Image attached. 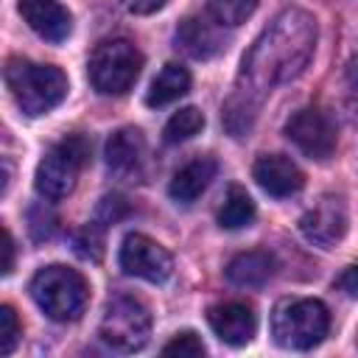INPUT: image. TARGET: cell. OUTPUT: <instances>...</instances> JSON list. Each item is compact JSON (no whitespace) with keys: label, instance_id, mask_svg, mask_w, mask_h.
<instances>
[{"label":"cell","instance_id":"6da1fadb","mask_svg":"<svg viewBox=\"0 0 358 358\" xmlns=\"http://www.w3.org/2000/svg\"><path fill=\"white\" fill-rule=\"evenodd\" d=\"M316 50V20L302 8L280 11L243 56L235 90L221 106V123L232 137H246L266 95L294 81Z\"/></svg>","mask_w":358,"mask_h":358},{"label":"cell","instance_id":"7a4b0ae2","mask_svg":"<svg viewBox=\"0 0 358 358\" xmlns=\"http://www.w3.org/2000/svg\"><path fill=\"white\" fill-rule=\"evenodd\" d=\"M6 87L28 117L48 115L67 95V76L56 64H39L22 56H11L3 70Z\"/></svg>","mask_w":358,"mask_h":358},{"label":"cell","instance_id":"3957f363","mask_svg":"<svg viewBox=\"0 0 358 358\" xmlns=\"http://www.w3.org/2000/svg\"><path fill=\"white\" fill-rule=\"evenodd\" d=\"M31 299L36 302V308L53 319V322H76L90 299V288L87 280L67 266H45L31 277Z\"/></svg>","mask_w":358,"mask_h":358},{"label":"cell","instance_id":"277c9868","mask_svg":"<svg viewBox=\"0 0 358 358\" xmlns=\"http://www.w3.org/2000/svg\"><path fill=\"white\" fill-rule=\"evenodd\" d=\"M330 330V310L319 299L291 296L271 310V336L282 350H313Z\"/></svg>","mask_w":358,"mask_h":358},{"label":"cell","instance_id":"5b68a950","mask_svg":"<svg viewBox=\"0 0 358 358\" xmlns=\"http://www.w3.org/2000/svg\"><path fill=\"white\" fill-rule=\"evenodd\" d=\"M143 70V53L131 39L112 36L101 39L90 59H87V76L90 84L101 95H126Z\"/></svg>","mask_w":358,"mask_h":358},{"label":"cell","instance_id":"8992f818","mask_svg":"<svg viewBox=\"0 0 358 358\" xmlns=\"http://www.w3.org/2000/svg\"><path fill=\"white\" fill-rule=\"evenodd\" d=\"M87 159H90V143L84 134L62 137L59 143H53L45 151V157L36 165V179H34L36 193L50 199V201L70 196Z\"/></svg>","mask_w":358,"mask_h":358},{"label":"cell","instance_id":"52a82bcc","mask_svg":"<svg viewBox=\"0 0 358 358\" xmlns=\"http://www.w3.org/2000/svg\"><path fill=\"white\" fill-rule=\"evenodd\" d=\"M98 333L112 350L137 352L151 338V313L137 296L117 294L106 302Z\"/></svg>","mask_w":358,"mask_h":358},{"label":"cell","instance_id":"ba28073f","mask_svg":"<svg viewBox=\"0 0 358 358\" xmlns=\"http://www.w3.org/2000/svg\"><path fill=\"white\" fill-rule=\"evenodd\" d=\"M285 137L305 157H310L316 162L330 159V154L336 151V143H338L333 120L316 106H305V109L294 112L285 123Z\"/></svg>","mask_w":358,"mask_h":358},{"label":"cell","instance_id":"9c48e42d","mask_svg":"<svg viewBox=\"0 0 358 358\" xmlns=\"http://www.w3.org/2000/svg\"><path fill=\"white\" fill-rule=\"evenodd\" d=\"M120 268L131 277L148 280V282H165L173 271V257L165 246H159L157 241H151L143 232H131L123 238L120 243Z\"/></svg>","mask_w":358,"mask_h":358},{"label":"cell","instance_id":"30bf717a","mask_svg":"<svg viewBox=\"0 0 358 358\" xmlns=\"http://www.w3.org/2000/svg\"><path fill=\"white\" fill-rule=\"evenodd\" d=\"M347 204L341 196H322L302 218H299V232L322 249H333L336 243H341V238L347 235Z\"/></svg>","mask_w":358,"mask_h":358},{"label":"cell","instance_id":"8fae6325","mask_svg":"<svg viewBox=\"0 0 358 358\" xmlns=\"http://www.w3.org/2000/svg\"><path fill=\"white\" fill-rule=\"evenodd\" d=\"M176 48H182L193 59H213L227 48L224 22L213 14H190L176 28Z\"/></svg>","mask_w":358,"mask_h":358},{"label":"cell","instance_id":"7c38bea8","mask_svg":"<svg viewBox=\"0 0 358 358\" xmlns=\"http://www.w3.org/2000/svg\"><path fill=\"white\" fill-rule=\"evenodd\" d=\"M207 322H210L213 333L229 347L249 344L255 338V330H257L255 308L249 302H241V299H227V302L213 305L207 310Z\"/></svg>","mask_w":358,"mask_h":358},{"label":"cell","instance_id":"4fadbf2b","mask_svg":"<svg viewBox=\"0 0 358 358\" xmlns=\"http://www.w3.org/2000/svg\"><path fill=\"white\" fill-rule=\"evenodd\" d=\"M148 162V145L140 129L123 126L106 140V165L123 179H134L145 173Z\"/></svg>","mask_w":358,"mask_h":358},{"label":"cell","instance_id":"5bb4252c","mask_svg":"<svg viewBox=\"0 0 358 358\" xmlns=\"http://www.w3.org/2000/svg\"><path fill=\"white\" fill-rule=\"evenodd\" d=\"M255 182L274 199H288L294 193H299L305 187V173L299 171V165L282 154H263L257 157L255 168H252Z\"/></svg>","mask_w":358,"mask_h":358},{"label":"cell","instance_id":"9a60e30c","mask_svg":"<svg viewBox=\"0 0 358 358\" xmlns=\"http://www.w3.org/2000/svg\"><path fill=\"white\" fill-rule=\"evenodd\" d=\"M28 28L48 42H64L73 34V17L59 0H17Z\"/></svg>","mask_w":358,"mask_h":358},{"label":"cell","instance_id":"2e32d148","mask_svg":"<svg viewBox=\"0 0 358 358\" xmlns=\"http://www.w3.org/2000/svg\"><path fill=\"white\" fill-rule=\"evenodd\" d=\"M215 173H218V162L213 157H196L173 173L171 185H168V196L176 204H193L210 187Z\"/></svg>","mask_w":358,"mask_h":358},{"label":"cell","instance_id":"e0dca14e","mask_svg":"<svg viewBox=\"0 0 358 358\" xmlns=\"http://www.w3.org/2000/svg\"><path fill=\"white\" fill-rule=\"evenodd\" d=\"M274 274V257L263 249L241 252L227 263V280L241 288H260Z\"/></svg>","mask_w":358,"mask_h":358},{"label":"cell","instance_id":"ac0fdd59","mask_svg":"<svg viewBox=\"0 0 358 358\" xmlns=\"http://www.w3.org/2000/svg\"><path fill=\"white\" fill-rule=\"evenodd\" d=\"M187 90H190V73L182 64L171 62L151 81V87L145 92V103L148 106H165V103H173L176 98H182Z\"/></svg>","mask_w":358,"mask_h":358},{"label":"cell","instance_id":"d6986e66","mask_svg":"<svg viewBox=\"0 0 358 358\" xmlns=\"http://www.w3.org/2000/svg\"><path fill=\"white\" fill-rule=\"evenodd\" d=\"M255 218V201L252 196L241 187V185H232L227 190V199L218 210V224L224 229H241V227H249Z\"/></svg>","mask_w":358,"mask_h":358},{"label":"cell","instance_id":"ffe728a7","mask_svg":"<svg viewBox=\"0 0 358 358\" xmlns=\"http://www.w3.org/2000/svg\"><path fill=\"white\" fill-rule=\"evenodd\" d=\"M201 129H204V115L196 106H185V109H179L168 117V123L162 129V140L168 145H176V143H185V140L196 137Z\"/></svg>","mask_w":358,"mask_h":358},{"label":"cell","instance_id":"44dd1931","mask_svg":"<svg viewBox=\"0 0 358 358\" xmlns=\"http://www.w3.org/2000/svg\"><path fill=\"white\" fill-rule=\"evenodd\" d=\"M210 14L224 25H241L257 8V0H207Z\"/></svg>","mask_w":358,"mask_h":358},{"label":"cell","instance_id":"7402d4cb","mask_svg":"<svg viewBox=\"0 0 358 358\" xmlns=\"http://www.w3.org/2000/svg\"><path fill=\"white\" fill-rule=\"evenodd\" d=\"M73 246L76 255L90 260V263H101L103 257V235H101V224H87L73 235Z\"/></svg>","mask_w":358,"mask_h":358},{"label":"cell","instance_id":"603a6c76","mask_svg":"<svg viewBox=\"0 0 358 358\" xmlns=\"http://www.w3.org/2000/svg\"><path fill=\"white\" fill-rule=\"evenodd\" d=\"M20 336H22V324H20L17 313H14V308L3 305L0 308V355H11L17 341H20Z\"/></svg>","mask_w":358,"mask_h":358},{"label":"cell","instance_id":"cb8c5ba5","mask_svg":"<svg viewBox=\"0 0 358 358\" xmlns=\"http://www.w3.org/2000/svg\"><path fill=\"white\" fill-rule=\"evenodd\" d=\"M162 355L196 358V355H204V344H201V338H199L193 330H182V333H176V336L162 347Z\"/></svg>","mask_w":358,"mask_h":358},{"label":"cell","instance_id":"d4e9b609","mask_svg":"<svg viewBox=\"0 0 358 358\" xmlns=\"http://www.w3.org/2000/svg\"><path fill=\"white\" fill-rule=\"evenodd\" d=\"M28 218H31V235H34L36 241H48V238L56 232V215H53V210H48L45 204L31 207Z\"/></svg>","mask_w":358,"mask_h":358},{"label":"cell","instance_id":"484cf974","mask_svg":"<svg viewBox=\"0 0 358 358\" xmlns=\"http://www.w3.org/2000/svg\"><path fill=\"white\" fill-rule=\"evenodd\" d=\"M126 213H129V204H126L123 196H103L101 204H98V213H95V224H101V227L117 224Z\"/></svg>","mask_w":358,"mask_h":358},{"label":"cell","instance_id":"4316f807","mask_svg":"<svg viewBox=\"0 0 358 358\" xmlns=\"http://www.w3.org/2000/svg\"><path fill=\"white\" fill-rule=\"evenodd\" d=\"M333 288L341 291L344 296L358 299V263H350L347 268H341V274L333 280Z\"/></svg>","mask_w":358,"mask_h":358},{"label":"cell","instance_id":"83f0119b","mask_svg":"<svg viewBox=\"0 0 358 358\" xmlns=\"http://www.w3.org/2000/svg\"><path fill=\"white\" fill-rule=\"evenodd\" d=\"M120 3H123V8L131 11V14H154V11H159L168 0H120Z\"/></svg>","mask_w":358,"mask_h":358},{"label":"cell","instance_id":"f1b7e54d","mask_svg":"<svg viewBox=\"0 0 358 358\" xmlns=\"http://www.w3.org/2000/svg\"><path fill=\"white\" fill-rule=\"evenodd\" d=\"M344 115H347V120L352 123V126H358V81L347 90V95H344Z\"/></svg>","mask_w":358,"mask_h":358},{"label":"cell","instance_id":"f546056e","mask_svg":"<svg viewBox=\"0 0 358 358\" xmlns=\"http://www.w3.org/2000/svg\"><path fill=\"white\" fill-rule=\"evenodd\" d=\"M3 252H6V260H3V274H11V268H14V238H11L8 227H3Z\"/></svg>","mask_w":358,"mask_h":358}]
</instances>
